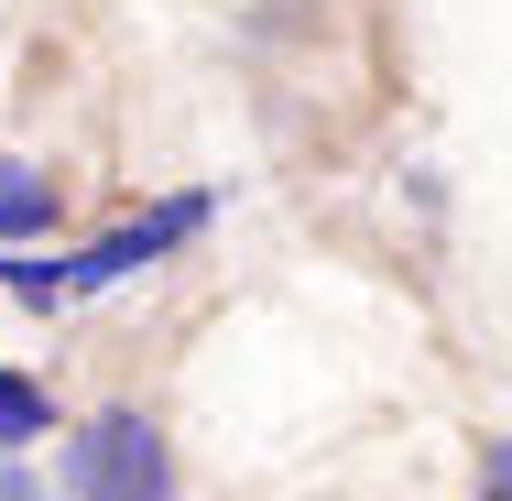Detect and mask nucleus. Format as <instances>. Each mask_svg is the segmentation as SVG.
I'll use <instances>...</instances> for the list:
<instances>
[{"label": "nucleus", "mask_w": 512, "mask_h": 501, "mask_svg": "<svg viewBox=\"0 0 512 501\" xmlns=\"http://www.w3.org/2000/svg\"><path fill=\"white\" fill-rule=\"evenodd\" d=\"M0 501H44V480H33L22 458H0Z\"/></svg>", "instance_id": "423d86ee"}, {"label": "nucleus", "mask_w": 512, "mask_h": 501, "mask_svg": "<svg viewBox=\"0 0 512 501\" xmlns=\"http://www.w3.org/2000/svg\"><path fill=\"white\" fill-rule=\"evenodd\" d=\"M480 501H512V436H491V480H480Z\"/></svg>", "instance_id": "39448f33"}, {"label": "nucleus", "mask_w": 512, "mask_h": 501, "mask_svg": "<svg viewBox=\"0 0 512 501\" xmlns=\"http://www.w3.org/2000/svg\"><path fill=\"white\" fill-rule=\"evenodd\" d=\"M66 491L77 501H175V458H164V425L109 403L66 436Z\"/></svg>", "instance_id": "f257e3e1"}, {"label": "nucleus", "mask_w": 512, "mask_h": 501, "mask_svg": "<svg viewBox=\"0 0 512 501\" xmlns=\"http://www.w3.org/2000/svg\"><path fill=\"white\" fill-rule=\"evenodd\" d=\"M55 207H66V186H55L44 164H0V240H33V229H55Z\"/></svg>", "instance_id": "7ed1b4c3"}, {"label": "nucleus", "mask_w": 512, "mask_h": 501, "mask_svg": "<svg viewBox=\"0 0 512 501\" xmlns=\"http://www.w3.org/2000/svg\"><path fill=\"white\" fill-rule=\"evenodd\" d=\"M33 436H55V393L22 382V371H0V458H22Z\"/></svg>", "instance_id": "20e7f679"}, {"label": "nucleus", "mask_w": 512, "mask_h": 501, "mask_svg": "<svg viewBox=\"0 0 512 501\" xmlns=\"http://www.w3.org/2000/svg\"><path fill=\"white\" fill-rule=\"evenodd\" d=\"M207 207H218V197H164L153 218H131V229H109L99 251H77V262H66V284H77V295H99V284H131V273H153L175 240H197V229H207Z\"/></svg>", "instance_id": "f03ea898"}]
</instances>
